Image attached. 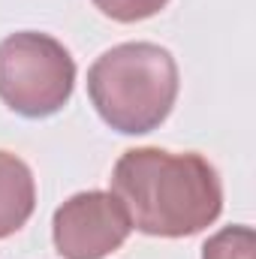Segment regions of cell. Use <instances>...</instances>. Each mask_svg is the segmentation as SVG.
<instances>
[{"mask_svg":"<svg viewBox=\"0 0 256 259\" xmlns=\"http://www.w3.org/2000/svg\"><path fill=\"white\" fill-rule=\"evenodd\" d=\"M112 193L127 208L133 229L154 238H187L223 211V184L202 154L130 148L112 169Z\"/></svg>","mask_w":256,"mask_h":259,"instance_id":"1","label":"cell"},{"mask_svg":"<svg viewBox=\"0 0 256 259\" xmlns=\"http://www.w3.org/2000/svg\"><path fill=\"white\" fill-rule=\"evenodd\" d=\"M178 64L157 42H121L88 69V97L97 115L121 136L157 130L178 100Z\"/></svg>","mask_w":256,"mask_h":259,"instance_id":"2","label":"cell"},{"mask_svg":"<svg viewBox=\"0 0 256 259\" xmlns=\"http://www.w3.org/2000/svg\"><path fill=\"white\" fill-rule=\"evenodd\" d=\"M75 61L49 33L18 30L0 42V100L21 118H49L69 103Z\"/></svg>","mask_w":256,"mask_h":259,"instance_id":"3","label":"cell"},{"mask_svg":"<svg viewBox=\"0 0 256 259\" xmlns=\"http://www.w3.org/2000/svg\"><path fill=\"white\" fill-rule=\"evenodd\" d=\"M130 232L127 208L112 190L69 196L52 217L55 250L64 259H106L124 247Z\"/></svg>","mask_w":256,"mask_h":259,"instance_id":"4","label":"cell"},{"mask_svg":"<svg viewBox=\"0 0 256 259\" xmlns=\"http://www.w3.org/2000/svg\"><path fill=\"white\" fill-rule=\"evenodd\" d=\"M36 208V181L30 166L9 154L0 151V238L15 235L33 214Z\"/></svg>","mask_w":256,"mask_h":259,"instance_id":"5","label":"cell"},{"mask_svg":"<svg viewBox=\"0 0 256 259\" xmlns=\"http://www.w3.org/2000/svg\"><path fill=\"white\" fill-rule=\"evenodd\" d=\"M202 259H256V235L250 226L235 223V226H223L220 232H214L205 247Z\"/></svg>","mask_w":256,"mask_h":259,"instance_id":"6","label":"cell"},{"mask_svg":"<svg viewBox=\"0 0 256 259\" xmlns=\"http://www.w3.org/2000/svg\"><path fill=\"white\" fill-rule=\"evenodd\" d=\"M169 0H94V6L112 18V21H121V24H133V21H145L157 12L166 9Z\"/></svg>","mask_w":256,"mask_h":259,"instance_id":"7","label":"cell"}]
</instances>
